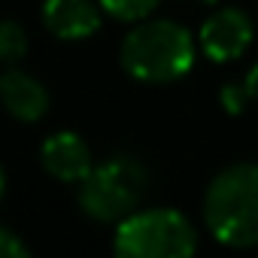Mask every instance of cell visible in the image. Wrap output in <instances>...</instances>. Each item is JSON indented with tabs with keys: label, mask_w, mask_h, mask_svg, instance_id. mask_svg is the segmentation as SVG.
I'll return each mask as SVG.
<instances>
[{
	"label": "cell",
	"mask_w": 258,
	"mask_h": 258,
	"mask_svg": "<svg viewBox=\"0 0 258 258\" xmlns=\"http://www.w3.org/2000/svg\"><path fill=\"white\" fill-rule=\"evenodd\" d=\"M252 34H255L252 19L237 7H225L201 25L198 43L210 61L228 64V61H237L252 46Z\"/></svg>",
	"instance_id": "cell-5"
},
{
	"label": "cell",
	"mask_w": 258,
	"mask_h": 258,
	"mask_svg": "<svg viewBox=\"0 0 258 258\" xmlns=\"http://www.w3.org/2000/svg\"><path fill=\"white\" fill-rule=\"evenodd\" d=\"M249 100H252V94H249L246 82H228V85H222V91H219V103H222V109H225L228 115H240V112L249 106Z\"/></svg>",
	"instance_id": "cell-11"
},
{
	"label": "cell",
	"mask_w": 258,
	"mask_h": 258,
	"mask_svg": "<svg viewBox=\"0 0 258 258\" xmlns=\"http://www.w3.org/2000/svg\"><path fill=\"white\" fill-rule=\"evenodd\" d=\"M28 55V34L19 22L4 19L0 22V61L4 64H19Z\"/></svg>",
	"instance_id": "cell-9"
},
{
	"label": "cell",
	"mask_w": 258,
	"mask_h": 258,
	"mask_svg": "<svg viewBox=\"0 0 258 258\" xmlns=\"http://www.w3.org/2000/svg\"><path fill=\"white\" fill-rule=\"evenodd\" d=\"M0 103L19 121H40L49 112V91L31 73L10 67L0 73Z\"/></svg>",
	"instance_id": "cell-8"
},
{
	"label": "cell",
	"mask_w": 258,
	"mask_h": 258,
	"mask_svg": "<svg viewBox=\"0 0 258 258\" xmlns=\"http://www.w3.org/2000/svg\"><path fill=\"white\" fill-rule=\"evenodd\" d=\"M40 161H43L49 176H55L61 182H73V185H79L94 167L88 143L73 131L52 134L40 149Z\"/></svg>",
	"instance_id": "cell-6"
},
{
	"label": "cell",
	"mask_w": 258,
	"mask_h": 258,
	"mask_svg": "<svg viewBox=\"0 0 258 258\" xmlns=\"http://www.w3.org/2000/svg\"><path fill=\"white\" fill-rule=\"evenodd\" d=\"M103 7H97L94 0H46L43 4V25L52 37L76 43L100 28Z\"/></svg>",
	"instance_id": "cell-7"
},
{
	"label": "cell",
	"mask_w": 258,
	"mask_h": 258,
	"mask_svg": "<svg viewBox=\"0 0 258 258\" xmlns=\"http://www.w3.org/2000/svg\"><path fill=\"white\" fill-rule=\"evenodd\" d=\"M204 222L225 246H258V161H240L213 176L204 191Z\"/></svg>",
	"instance_id": "cell-1"
},
{
	"label": "cell",
	"mask_w": 258,
	"mask_h": 258,
	"mask_svg": "<svg viewBox=\"0 0 258 258\" xmlns=\"http://www.w3.org/2000/svg\"><path fill=\"white\" fill-rule=\"evenodd\" d=\"M201 4H219V0H201Z\"/></svg>",
	"instance_id": "cell-15"
},
{
	"label": "cell",
	"mask_w": 258,
	"mask_h": 258,
	"mask_svg": "<svg viewBox=\"0 0 258 258\" xmlns=\"http://www.w3.org/2000/svg\"><path fill=\"white\" fill-rule=\"evenodd\" d=\"M149 185L146 167L131 155H112L79 182V207L94 222H121L131 216Z\"/></svg>",
	"instance_id": "cell-4"
},
{
	"label": "cell",
	"mask_w": 258,
	"mask_h": 258,
	"mask_svg": "<svg viewBox=\"0 0 258 258\" xmlns=\"http://www.w3.org/2000/svg\"><path fill=\"white\" fill-rule=\"evenodd\" d=\"M112 249L121 258H188L198 249V231L179 210H134L115 225Z\"/></svg>",
	"instance_id": "cell-3"
},
{
	"label": "cell",
	"mask_w": 258,
	"mask_h": 258,
	"mask_svg": "<svg viewBox=\"0 0 258 258\" xmlns=\"http://www.w3.org/2000/svg\"><path fill=\"white\" fill-rule=\"evenodd\" d=\"M243 82H246V88H249L252 100H258V64H255V67L246 73V79H243Z\"/></svg>",
	"instance_id": "cell-13"
},
{
	"label": "cell",
	"mask_w": 258,
	"mask_h": 258,
	"mask_svg": "<svg viewBox=\"0 0 258 258\" xmlns=\"http://www.w3.org/2000/svg\"><path fill=\"white\" fill-rule=\"evenodd\" d=\"M106 16L118 19V22H143L146 16L155 13V7L161 0H97Z\"/></svg>",
	"instance_id": "cell-10"
},
{
	"label": "cell",
	"mask_w": 258,
	"mask_h": 258,
	"mask_svg": "<svg viewBox=\"0 0 258 258\" xmlns=\"http://www.w3.org/2000/svg\"><path fill=\"white\" fill-rule=\"evenodd\" d=\"M28 255H31V249L22 243V237L0 225V258H28Z\"/></svg>",
	"instance_id": "cell-12"
},
{
	"label": "cell",
	"mask_w": 258,
	"mask_h": 258,
	"mask_svg": "<svg viewBox=\"0 0 258 258\" xmlns=\"http://www.w3.org/2000/svg\"><path fill=\"white\" fill-rule=\"evenodd\" d=\"M4 191H7V173H4V167H0V201H4Z\"/></svg>",
	"instance_id": "cell-14"
},
{
	"label": "cell",
	"mask_w": 258,
	"mask_h": 258,
	"mask_svg": "<svg viewBox=\"0 0 258 258\" xmlns=\"http://www.w3.org/2000/svg\"><path fill=\"white\" fill-rule=\"evenodd\" d=\"M195 64V37L170 19H143L121 43V67L140 82H176Z\"/></svg>",
	"instance_id": "cell-2"
}]
</instances>
